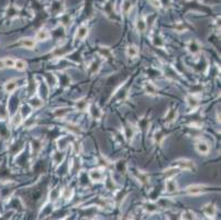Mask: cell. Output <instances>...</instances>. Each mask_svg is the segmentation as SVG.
Here are the masks:
<instances>
[{"label": "cell", "mask_w": 221, "mask_h": 220, "mask_svg": "<svg viewBox=\"0 0 221 220\" xmlns=\"http://www.w3.org/2000/svg\"><path fill=\"white\" fill-rule=\"evenodd\" d=\"M5 67V63H3V60H0V69Z\"/></svg>", "instance_id": "cell-47"}, {"label": "cell", "mask_w": 221, "mask_h": 220, "mask_svg": "<svg viewBox=\"0 0 221 220\" xmlns=\"http://www.w3.org/2000/svg\"><path fill=\"white\" fill-rule=\"evenodd\" d=\"M173 167H177L179 170H196V165L195 163L188 159H178L176 160L173 164Z\"/></svg>", "instance_id": "cell-1"}, {"label": "cell", "mask_w": 221, "mask_h": 220, "mask_svg": "<svg viewBox=\"0 0 221 220\" xmlns=\"http://www.w3.org/2000/svg\"><path fill=\"white\" fill-rule=\"evenodd\" d=\"M179 168H177V167H169V168H167V170H165V172H164V174L167 176V177H174L175 175H177L178 173H179Z\"/></svg>", "instance_id": "cell-28"}, {"label": "cell", "mask_w": 221, "mask_h": 220, "mask_svg": "<svg viewBox=\"0 0 221 220\" xmlns=\"http://www.w3.org/2000/svg\"><path fill=\"white\" fill-rule=\"evenodd\" d=\"M64 153H61V152H55L54 155H53V160H54V162L56 163V164H60L62 161H63L64 159Z\"/></svg>", "instance_id": "cell-39"}, {"label": "cell", "mask_w": 221, "mask_h": 220, "mask_svg": "<svg viewBox=\"0 0 221 220\" xmlns=\"http://www.w3.org/2000/svg\"><path fill=\"white\" fill-rule=\"evenodd\" d=\"M182 220H196V216L191 211H185L182 214Z\"/></svg>", "instance_id": "cell-37"}, {"label": "cell", "mask_w": 221, "mask_h": 220, "mask_svg": "<svg viewBox=\"0 0 221 220\" xmlns=\"http://www.w3.org/2000/svg\"><path fill=\"white\" fill-rule=\"evenodd\" d=\"M3 63H5V67H13L14 66V60L10 57H7L3 60Z\"/></svg>", "instance_id": "cell-42"}, {"label": "cell", "mask_w": 221, "mask_h": 220, "mask_svg": "<svg viewBox=\"0 0 221 220\" xmlns=\"http://www.w3.org/2000/svg\"><path fill=\"white\" fill-rule=\"evenodd\" d=\"M105 184H106V187L107 189L109 190H113L116 188V184L115 182L112 181L111 177H108V178H106V181H105Z\"/></svg>", "instance_id": "cell-38"}, {"label": "cell", "mask_w": 221, "mask_h": 220, "mask_svg": "<svg viewBox=\"0 0 221 220\" xmlns=\"http://www.w3.org/2000/svg\"><path fill=\"white\" fill-rule=\"evenodd\" d=\"M186 101H187V105H188L189 107L193 108V109H196L198 106H199V99L197 98L195 95H189V96L186 97Z\"/></svg>", "instance_id": "cell-15"}, {"label": "cell", "mask_w": 221, "mask_h": 220, "mask_svg": "<svg viewBox=\"0 0 221 220\" xmlns=\"http://www.w3.org/2000/svg\"><path fill=\"white\" fill-rule=\"evenodd\" d=\"M187 50L188 52L191 53V54H198L200 52V44L198 41L196 40H190L187 44Z\"/></svg>", "instance_id": "cell-7"}, {"label": "cell", "mask_w": 221, "mask_h": 220, "mask_svg": "<svg viewBox=\"0 0 221 220\" xmlns=\"http://www.w3.org/2000/svg\"><path fill=\"white\" fill-rule=\"evenodd\" d=\"M153 138H154V141H155L156 144H162V142L165 139V133L162 130H157V131H155Z\"/></svg>", "instance_id": "cell-26"}, {"label": "cell", "mask_w": 221, "mask_h": 220, "mask_svg": "<svg viewBox=\"0 0 221 220\" xmlns=\"http://www.w3.org/2000/svg\"><path fill=\"white\" fill-rule=\"evenodd\" d=\"M69 108H66V107H63V108H57V109L54 110V112H53V115L56 117V118H64L67 113L69 112Z\"/></svg>", "instance_id": "cell-24"}, {"label": "cell", "mask_w": 221, "mask_h": 220, "mask_svg": "<svg viewBox=\"0 0 221 220\" xmlns=\"http://www.w3.org/2000/svg\"><path fill=\"white\" fill-rule=\"evenodd\" d=\"M89 105L90 102L87 100V98H83L77 100L75 108H76L77 110H79V111H86V110L88 109V107H89Z\"/></svg>", "instance_id": "cell-13"}, {"label": "cell", "mask_w": 221, "mask_h": 220, "mask_svg": "<svg viewBox=\"0 0 221 220\" xmlns=\"http://www.w3.org/2000/svg\"><path fill=\"white\" fill-rule=\"evenodd\" d=\"M204 220H212V218H206V219H204Z\"/></svg>", "instance_id": "cell-48"}, {"label": "cell", "mask_w": 221, "mask_h": 220, "mask_svg": "<svg viewBox=\"0 0 221 220\" xmlns=\"http://www.w3.org/2000/svg\"><path fill=\"white\" fill-rule=\"evenodd\" d=\"M117 168L119 172H126V163L120 161V162L117 163Z\"/></svg>", "instance_id": "cell-44"}, {"label": "cell", "mask_w": 221, "mask_h": 220, "mask_svg": "<svg viewBox=\"0 0 221 220\" xmlns=\"http://www.w3.org/2000/svg\"><path fill=\"white\" fill-rule=\"evenodd\" d=\"M144 90L150 96H155L157 94V87L152 82H146L144 84Z\"/></svg>", "instance_id": "cell-10"}, {"label": "cell", "mask_w": 221, "mask_h": 220, "mask_svg": "<svg viewBox=\"0 0 221 220\" xmlns=\"http://www.w3.org/2000/svg\"><path fill=\"white\" fill-rule=\"evenodd\" d=\"M38 123V120L34 118H25V121H24V126L27 127L28 129H31V128H33V127L35 126V124Z\"/></svg>", "instance_id": "cell-35"}, {"label": "cell", "mask_w": 221, "mask_h": 220, "mask_svg": "<svg viewBox=\"0 0 221 220\" xmlns=\"http://www.w3.org/2000/svg\"><path fill=\"white\" fill-rule=\"evenodd\" d=\"M18 79H10L5 84V90L7 93H13L16 90L17 88H18Z\"/></svg>", "instance_id": "cell-14"}, {"label": "cell", "mask_w": 221, "mask_h": 220, "mask_svg": "<svg viewBox=\"0 0 221 220\" xmlns=\"http://www.w3.org/2000/svg\"><path fill=\"white\" fill-rule=\"evenodd\" d=\"M44 101L43 99L40 98V97L35 96V97H32V98L29 100V105L31 106L32 109H39V108H41L43 106Z\"/></svg>", "instance_id": "cell-12"}, {"label": "cell", "mask_w": 221, "mask_h": 220, "mask_svg": "<svg viewBox=\"0 0 221 220\" xmlns=\"http://www.w3.org/2000/svg\"><path fill=\"white\" fill-rule=\"evenodd\" d=\"M22 120H23V118H22L21 113H20V111L18 113H16L13 117V119H12V123H13L14 127H19L20 124H21Z\"/></svg>", "instance_id": "cell-36"}, {"label": "cell", "mask_w": 221, "mask_h": 220, "mask_svg": "<svg viewBox=\"0 0 221 220\" xmlns=\"http://www.w3.org/2000/svg\"><path fill=\"white\" fill-rule=\"evenodd\" d=\"M45 78H46V82L50 86L54 87L56 84H57V77L55 76L54 74H46L45 75Z\"/></svg>", "instance_id": "cell-27"}, {"label": "cell", "mask_w": 221, "mask_h": 220, "mask_svg": "<svg viewBox=\"0 0 221 220\" xmlns=\"http://www.w3.org/2000/svg\"><path fill=\"white\" fill-rule=\"evenodd\" d=\"M61 194H62V196H63L65 199H71V197L73 196V190H72L71 188H66V189H64Z\"/></svg>", "instance_id": "cell-41"}, {"label": "cell", "mask_w": 221, "mask_h": 220, "mask_svg": "<svg viewBox=\"0 0 221 220\" xmlns=\"http://www.w3.org/2000/svg\"><path fill=\"white\" fill-rule=\"evenodd\" d=\"M74 151H75L76 154L80 153V151H82V143L78 142V141H76V142L74 143Z\"/></svg>", "instance_id": "cell-43"}, {"label": "cell", "mask_w": 221, "mask_h": 220, "mask_svg": "<svg viewBox=\"0 0 221 220\" xmlns=\"http://www.w3.org/2000/svg\"><path fill=\"white\" fill-rule=\"evenodd\" d=\"M202 211H204V214L207 216V218H213L215 217V215H216V212H217V208L213 204L209 203V204H207V205L204 206Z\"/></svg>", "instance_id": "cell-6"}, {"label": "cell", "mask_w": 221, "mask_h": 220, "mask_svg": "<svg viewBox=\"0 0 221 220\" xmlns=\"http://www.w3.org/2000/svg\"><path fill=\"white\" fill-rule=\"evenodd\" d=\"M174 28H175V31H177V32H184V31L186 30V27L183 23H177Z\"/></svg>", "instance_id": "cell-45"}, {"label": "cell", "mask_w": 221, "mask_h": 220, "mask_svg": "<svg viewBox=\"0 0 221 220\" xmlns=\"http://www.w3.org/2000/svg\"><path fill=\"white\" fill-rule=\"evenodd\" d=\"M208 186L205 184H194V185H189L187 188H186V192L188 193L189 195H200V194H204V193L207 192Z\"/></svg>", "instance_id": "cell-2"}, {"label": "cell", "mask_w": 221, "mask_h": 220, "mask_svg": "<svg viewBox=\"0 0 221 220\" xmlns=\"http://www.w3.org/2000/svg\"><path fill=\"white\" fill-rule=\"evenodd\" d=\"M135 177H137L138 181L141 183V184H147L149 183V175L144 172H141V170H137L135 173H134Z\"/></svg>", "instance_id": "cell-20"}, {"label": "cell", "mask_w": 221, "mask_h": 220, "mask_svg": "<svg viewBox=\"0 0 221 220\" xmlns=\"http://www.w3.org/2000/svg\"><path fill=\"white\" fill-rule=\"evenodd\" d=\"M128 90H129V85H124L117 91L115 98H117L118 100H123L126 99V97L128 96Z\"/></svg>", "instance_id": "cell-18"}, {"label": "cell", "mask_w": 221, "mask_h": 220, "mask_svg": "<svg viewBox=\"0 0 221 220\" xmlns=\"http://www.w3.org/2000/svg\"><path fill=\"white\" fill-rule=\"evenodd\" d=\"M49 38H50V33H49V31L45 30V29L39 30L35 35V38L38 41H46Z\"/></svg>", "instance_id": "cell-22"}, {"label": "cell", "mask_w": 221, "mask_h": 220, "mask_svg": "<svg viewBox=\"0 0 221 220\" xmlns=\"http://www.w3.org/2000/svg\"><path fill=\"white\" fill-rule=\"evenodd\" d=\"M14 68L18 71H24L27 68V63L23 60H16L14 61Z\"/></svg>", "instance_id": "cell-30"}, {"label": "cell", "mask_w": 221, "mask_h": 220, "mask_svg": "<svg viewBox=\"0 0 221 220\" xmlns=\"http://www.w3.org/2000/svg\"><path fill=\"white\" fill-rule=\"evenodd\" d=\"M98 54L100 55L101 57L102 58H105V60H112V52H111V50L109 49V47H107V46H100L98 49Z\"/></svg>", "instance_id": "cell-9"}, {"label": "cell", "mask_w": 221, "mask_h": 220, "mask_svg": "<svg viewBox=\"0 0 221 220\" xmlns=\"http://www.w3.org/2000/svg\"><path fill=\"white\" fill-rule=\"evenodd\" d=\"M143 208H144L149 214H156V212L160 210V207H158L156 204L152 203V201H147V203H145Z\"/></svg>", "instance_id": "cell-17"}, {"label": "cell", "mask_w": 221, "mask_h": 220, "mask_svg": "<svg viewBox=\"0 0 221 220\" xmlns=\"http://www.w3.org/2000/svg\"><path fill=\"white\" fill-rule=\"evenodd\" d=\"M88 176H89L90 181L93 182H101L105 178V174L101 168H94V170H91L89 172V174H88Z\"/></svg>", "instance_id": "cell-3"}, {"label": "cell", "mask_w": 221, "mask_h": 220, "mask_svg": "<svg viewBox=\"0 0 221 220\" xmlns=\"http://www.w3.org/2000/svg\"><path fill=\"white\" fill-rule=\"evenodd\" d=\"M88 111H89L91 118L95 119V120H100L101 117H102V111L96 104H90L89 107H88Z\"/></svg>", "instance_id": "cell-4"}, {"label": "cell", "mask_w": 221, "mask_h": 220, "mask_svg": "<svg viewBox=\"0 0 221 220\" xmlns=\"http://www.w3.org/2000/svg\"><path fill=\"white\" fill-rule=\"evenodd\" d=\"M87 35H88V28L85 24H83L77 29L75 38H76V40H84Z\"/></svg>", "instance_id": "cell-11"}, {"label": "cell", "mask_w": 221, "mask_h": 220, "mask_svg": "<svg viewBox=\"0 0 221 220\" xmlns=\"http://www.w3.org/2000/svg\"><path fill=\"white\" fill-rule=\"evenodd\" d=\"M150 3L153 6V7H155V8H161L162 7V2L161 0H149Z\"/></svg>", "instance_id": "cell-46"}, {"label": "cell", "mask_w": 221, "mask_h": 220, "mask_svg": "<svg viewBox=\"0 0 221 220\" xmlns=\"http://www.w3.org/2000/svg\"><path fill=\"white\" fill-rule=\"evenodd\" d=\"M67 130L74 134H80L82 133V129L79 128L77 124H74V123H68L67 124Z\"/></svg>", "instance_id": "cell-29"}, {"label": "cell", "mask_w": 221, "mask_h": 220, "mask_svg": "<svg viewBox=\"0 0 221 220\" xmlns=\"http://www.w3.org/2000/svg\"><path fill=\"white\" fill-rule=\"evenodd\" d=\"M176 117H177V111L174 109L169 110L168 112H167V115L165 116V122L166 123H172V122H174L175 120H176Z\"/></svg>", "instance_id": "cell-25"}, {"label": "cell", "mask_w": 221, "mask_h": 220, "mask_svg": "<svg viewBox=\"0 0 221 220\" xmlns=\"http://www.w3.org/2000/svg\"><path fill=\"white\" fill-rule=\"evenodd\" d=\"M126 53L127 55H128V57L134 58L139 55V49H138V46H135V45H130V46L127 47Z\"/></svg>", "instance_id": "cell-21"}, {"label": "cell", "mask_w": 221, "mask_h": 220, "mask_svg": "<svg viewBox=\"0 0 221 220\" xmlns=\"http://www.w3.org/2000/svg\"><path fill=\"white\" fill-rule=\"evenodd\" d=\"M134 134H135V130H134V128L132 126H130V124H128V126L124 127V137H126V139L128 141H130L132 139V138L134 137Z\"/></svg>", "instance_id": "cell-23"}, {"label": "cell", "mask_w": 221, "mask_h": 220, "mask_svg": "<svg viewBox=\"0 0 221 220\" xmlns=\"http://www.w3.org/2000/svg\"><path fill=\"white\" fill-rule=\"evenodd\" d=\"M33 145H32V148H33V153H35V155L39 153V152L41 151V148H42V142L40 140H34L33 141V143H32Z\"/></svg>", "instance_id": "cell-34"}, {"label": "cell", "mask_w": 221, "mask_h": 220, "mask_svg": "<svg viewBox=\"0 0 221 220\" xmlns=\"http://www.w3.org/2000/svg\"><path fill=\"white\" fill-rule=\"evenodd\" d=\"M165 187H166V190L171 194L173 193H176L178 190V185H177V182L175 181L173 177H169L168 179L166 181L165 183Z\"/></svg>", "instance_id": "cell-8"}, {"label": "cell", "mask_w": 221, "mask_h": 220, "mask_svg": "<svg viewBox=\"0 0 221 220\" xmlns=\"http://www.w3.org/2000/svg\"><path fill=\"white\" fill-rule=\"evenodd\" d=\"M19 45L22 47H25V49H32V47L35 46V41H34L33 38H22L21 41H20Z\"/></svg>", "instance_id": "cell-19"}, {"label": "cell", "mask_w": 221, "mask_h": 220, "mask_svg": "<svg viewBox=\"0 0 221 220\" xmlns=\"http://www.w3.org/2000/svg\"><path fill=\"white\" fill-rule=\"evenodd\" d=\"M68 143H69V141H68V137H63V138H61L60 140L57 141L58 148H60V150H64V148H65L66 146L68 145Z\"/></svg>", "instance_id": "cell-32"}, {"label": "cell", "mask_w": 221, "mask_h": 220, "mask_svg": "<svg viewBox=\"0 0 221 220\" xmlns=\"http://www.w3.org/2000/svg\"><path fill=\"white\" fill-rule=\"evenodd\" d=\"M131 8H132L131 1H130V0H126V1L123 2V5H122V11L124 12V14L129 13V11L131 10Z\"/></svg>", "instance_id": "cell-40"}, {"label": "cell", "mask_w": 221, "mask_h": 220, "mask_svg": "<svg viewBox=\"0 0 221 220\" xmlns=\"http://www.w3.org/2000/svg\"><path fill=\"white\" fill-rule=\"evenodd\" d=\"M100 66H101V63L98 60H94L93 62L89 64V66H88V72H89L91 75L97 74L99 72V69H100Z\"/></svg>", "instance_id": "cell-16"}, {"label": "cell", "mask_w": 221, "mask_h": 220, "mask_svg": "<svg viewBox=\"0 0 221 220\" xmlns=\"http://www.w3.org/2000/svg\"><path fill=\"white\" fill-rule=\"evenodd\" d=\"M195 148H196L197 152L200 154H204V155H206V154L209 153V151H210V148H209V144H208L206 141L204 140H198L196 143H195Z\"/></svg>", "instance_id": "cell-5"}, {"label": "cell", "mask_w": 221, "mask_h": 220, "mask_svg": "<svg viewBox=\"0 0 221 220\" xmlns=\"http://www.w3.org/2000/svg\"><path fill=\"white\" fill-rule=\"evenodd\" d=\"M137 29H138L139 32H144L145 31V29H146V22H145V20L143 19V18H141V19L138 20Z\"/></svg>", "instance_id": "cell-33"}, {"label": "cell", "mask_w": 221, "mask_h": 220, "mask_svg": "<svg viewBox=\"0 0 221 220\" xmlns=\"http://www.w3.org/2000/svg\"><path fill=\"white\" fill-rule=\"evenodd\" d=\"M152 42H153V44H154L155 46H157V47H164V46H165V43H164L163 38H162L160 35H157V34H156L155 36H153Z\"/></svg>", "instance_id": "cell-31"}]
</instances>
